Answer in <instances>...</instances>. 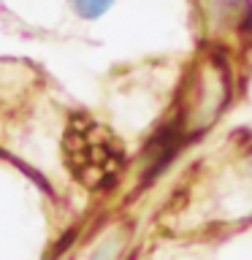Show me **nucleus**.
<instances>
[{
	"label": "nucleus",
	"mask_w": 252,
	"mask_h": 260,
	"mask_svg": "<svg viewBox=\"0 0 252 260\" xmlns=\"http://www.w3.org/2000/svg\"><path fill=\"white\" fill-rule=\"evenodd\" d=\"M71 3H73L79 16H84V19H98V16H103L109 11L114 0H71Z\"/></svg>",
	"instance_id": "nucleus-1"
}]
</instances>
